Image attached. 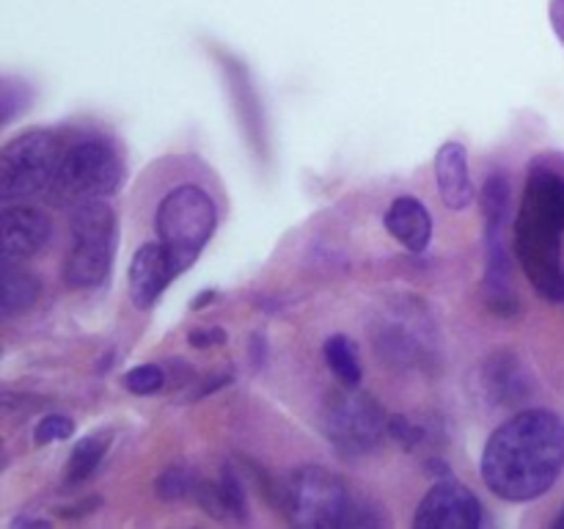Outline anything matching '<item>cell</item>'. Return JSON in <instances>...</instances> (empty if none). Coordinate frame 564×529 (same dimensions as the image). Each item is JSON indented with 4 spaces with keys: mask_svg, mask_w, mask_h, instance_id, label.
<instances>
[{
    "mask_svg": "<svg viewBox=\"0 0 564 529\" xmlns=\"http://www.w3.org/2000/svg\"><path fill=\"white\" fill-rule=\"evenodd\" d=\"M564 468V422L554 411L529 408L490 433L482 450L485 485L505 501L549 494Z\"/></svg>",
    "mask_w": 564,
    "mask_h": 529,
    "instance_id": "obj_1",
    "label": "cell"
},
{
    "mask_svg": "<svg viewBox=\"0 0 564 529\" xmlns=\"http://www.w3.org/2000/svg\"><path fill=\"white\" fill-rule=\"evenodd\" d=\"M564 176L534 169L516 220V253L543 298L564 303Z\"/></svg>",
    "mask_w": 564,
    "mask_h": 529,
    "instance_id": "obj_2",
    "label": "cell"
},
{
    "mask_svg": "<svg viewBox=\"0 0 564 529\" xmlns=\"http://www.w3.org/2000/svg\"><path fill=\"white\" fill-rule=\"evenodd\" d=\"M284 510L295 527L339 529V527H378L383 518L378 507L350 494L339 474L323 466H303L281 485Z\"/></svg>",
    "mask_w": 564,
    "mask_h": 529,
    "instance_id": "obj_3",
    "label": "cell"
},
{
    "mask_svg": "<svg viewBox=\"0 0 564 529\" xmlns=\"http://www.w3.org/2000/svg\"><path fill=\"white\" fill-rule=\"evenodd\" d=\"M158 237L169 251L176 273L191 268L218 226L215 202L198 185H180L165 193L154 215Z\"/></svg>",
    "mask_w": 564,
    "mask_h": 529,
    "instance_id": "obj_4",
    "label": "cell"
},
{
    "mask_svg": "<svg viewBox=\"0 0 564 529\" xmlns=\"http://www.w3.org/2000/svg\"><path fill=\"white\" fill-rule=\"evenodd\" d=\"M72 248L64 259L69 287H97L108 276L116 251V213L105 202H80L72 213Z\"/></svg>",
    "mask_w": 564,
    "mask_h": 529,
    "instance_id": "obj_5",
    "label": "cell"
},
{
    "mask_svg": "<svg viewBox=\"0 0 564 529\" xmlns=\"http://www.w3.org/2000/svg\"><path fill=\"white\" fill-rule=\"evenodd\" d=\"M58 141L47 130H28L11 138L0 152V198L3 204L25 202L55 185L61 169Z\"/></svg>",
    "mask_w": 564,
    "mask_h": 529,
    "instance_id": "obj_6",
    "label": "cell"
},
{
    "mask_svg": "<svg viewBox=\"0 0 564 529\" xmlns=\"http://www.w3.org/2000/svg\"><path fill=\"white\" fill-rule=\"evenodd\" d=\"M323 430L341 457H364L383 444L391 419L372 397L345 386V391H334L325 400Z\"/></svg>",
    "mask_w": 564,
    "mask_h": 529,
    "instance_id": "obj_7",
    "label": "cell"
},
{
    "mask_svg": "<svg viewBox=\"0 0 564 529\" xmlns=\"http://www.w3.org/2000/svg\"><path fill=\"white\" fill-rule=\"evenodd\" d=\"M485 213V301L496 314H512L518 309L507 257V215H510V182L505 174H490L482 187Z\"/></svg>",
    "mask_w": 564,
    "mask_h": 529,
    "instance_id": "obj_8",
    "label": "cell"
},
{
    "mask_svg": "<svg viewBox=\"0 0 564 529\" xmlns=\"http://www.w3.org/2000/svg\"><path fill=\"white\" fill-rule=\"evenodd\" d=\"M121 176L124 169L113 149L105 147L102 141H83L64 152L55 187L77 202H91V198L110 196L121 185Z\"/></svg>",
    "mask_w": 564,
    "mask_h": 529,
    "instance_id": "obj_9",
    "label": "cell"
},
{
    "mask_svg": "<svg viewBox=\"0 0 564 529\" xmlns=\"http://www.w3.org/2000/svg\"><path fill=\"white\" fill-rule=\"evenodd\" d=\"M482 523V505L457 479L444 477L427 490L413 516L416 529H477Z\"/></svg>",
    "mask_w": 564,
    "mask_h": 529,
    "instance_id": "obj_10",
    "label": "cell"
},
{
    "mask_svg": "<svg viewBox=\"0 0 564 529\" xmlns=\"http://www.w3.org/2000/svg\"><path fill=\"white\" fill-rule=\"evenodd\" d=\"M50 240V218L36 207L28 204H6L0 213V242H3V259L33 257L42 251Z\"/></svg>",
    "mask_w": 564,
    "mask_h": 529,
    "instance_id": "obj_11",
    "label": "cell"
},
{
    "mask_svg": "<svg viewBox=\"0 0 564 529\" xmlns=\"http://www.w3.org/2000/svg\"><path fill=\"white\" fill-rule=\"evenodd\" d=\"M174 276V262H171L163 242L158 240L141 246L135 251V257H132L130 276H127V279H130L132 303H135L138 309H152Z\"/></svg>",
    "mask_w": 564,
    "mask_h": 529,
    "instance_id": "obj_12",
    "label": "cell"
},
{
    "mask_svg": "<svg viewBox=\"0 0 564 529\" xmlns=\"http://www.w3.org/2000/svg\"><path fill=\"white\" fill-rule=\"evenodd\" d=\"M435 182L438 193L449 209H466L474 198L471 171H468V152L463 143L446 141L435 154Z\"/></svg>",
    "mask_w": 564,
    "mask_h": 529,
    "instance_id": "obj_13",
    "label": "cell"
},
{
    "mask_svg": "<svg viewBox=\"0 0 564 529\" xmlns=\"http://www.w3.org/2000/svg\"><path fill=\"white\" fill-rule=\"evenodd\" d=\"M383 224L389 235L405 248H411V251H424L430 237H433V218H430L427 207L416 196L394 198L386 209Z\"/></svg>",
    "mask_w": 564,
    "mask_h": 529,
    "instance_id": "obj_14",
    "label": "cell"
},
{
    "mask_svg": "<svg viewBox=\"0 0 564 529\" xmlns=\"http://www.w3.org/2000/svg\"><path fill=\"white\" fill-rule=\"evenodd\" d=\"M39 295L36 276L28 273L20 262L14 259H3V317H14V314L25 312L33 306Z\"/></svg>",
    "mask_w": 564,
    "mask_h": 529,
    "instance_id": "obj_15",
    "label": "cell"
},
{
    "mask_svg": "<svg viewBox=\"0 0 564 529\" xmlns=\"http://www.w3.org/2000/svg\"><path fill=\"white\" fill-rule=\"evenodd\" d=\"M110 446V435L108 433H94L86 435L75 444L69 457V466H66V483H83V479L91 477L97 472V466L102 463L105 452Z\"/></svg>",
    "mask_w": 564,
    "mask_h": 529,
    "instance_id": "obj_16",
    "label": "cell"
},
{
    "mask_svg": "<svg viewBox=\"0 0 564 529\" xmlns=\"http://www.w3.org/2000/svg\"><path fill=\"white\" fill-rule=\"evenodd\" d=\"M325 361L334 369L341 386H358L361 384V358H358V347L350 336L336 334L325 342Z\"/></svg>",
    "mask_w": 564,
    "mask_h": 529,
    "instance_id": "obj_17",
    "label": "cell"
},
{
    "mask_svg": "<svg viewBox=\"0 0 564 529\" xmlns=\"http://www.w3.org/2000/svg\"><path fill=\"white\" fill-rule=\"evenodd\" d=\"M196 483H198V477L191 472V468L171 466L160 474L158 483H154V488H158V494L163 496V499L176 501V499H185V496H191L193 490H196Z\"/></svg>",
    "mask_w": 564,
    "mask_h": 529,
    "instance_id": "obj_18",
    "label": "cell"
},
{
    "mask_svg": "<svg viewBox=\"0 0 564 529\" xmlns=\"http://www.w3.org/2000/svg\"><path fill=\"white\" fill-rule=\"evenodd\" d=\"M124 386L132 395H154L165 386V373L158 364H141L124 375Z\"/></svg>",
    "mask_w": 564,
    "mask_h": 529,
    "instance_id": "obj_19",
    "label": "cell"
},
{
    "mask_svg": "<svg viewBox=\"0 0 564 529\" xmlns=\"http://www.w3.org/2000/svg\"><path fill=\"white\" fill-rule=\"evenodd\" d=\"M75 433V422L64 413H47L44 419H39V424L33 428V441L39 446L42 444H53V441H64Z\"/></svg>",
    "mask_w": 564,
    "mask_h": 529,
    "instance_id": "obj_20",
    "label": "cell"
},
{
    "mask_svg": "<svg viewBox=\"0 0 564 529\" xmlns=\"http://www.w3.org/2000/svg\"><path fill=\"white\" fill-rule=\"evenodd\" d=\"M220 496H224L226 512L237 518H246V490H242V479L237 477L235 468L226 466L224 474H220Z\"/></svg>",
    "mask_w": 564,
    "mask_h": 529,
    "instance_id": "obj_21",
    "label": "cell"
},
{
    "mask_svg": "<svg viewBox=\"0 0 564 529\" xmlns=\"http://www.w3.org/2000/svg\"><path fill=\"white\" fill-rule=\"evenodd\" d=\"M193 347H209V345H224L226 331L224 328H196L187 336Z\"/></svg>",
    "mask_w": 564,
    "mask_h": 529,
    "instance_id": "obj_22",
    "label": "cell"
},
{
    "mask_svg": "<svg viewBox=\"0 0 564 529\" xmlns=\"http://www.w3.org/2000/svg\"><path fill=\"white\" fill-rule=\"evenodd\" d=\"M549 17H551V28H554V33L564 44V0H551Z\"/></svg>",
    "mask_w": 564,
    "mask_h": 529,
    "instance_id": "obj_23",
    "label": "cell"
},
{
    "mask_svg": "<svg viewBox=\"0 0 564 529\" xmlns=\"http://www.w3.org/2000/svg\"><path fill=\"white\" fill-rule=\"evenodd\" d=\"M554 527L556 529H564V510L560 512V518H556V521H554Z\"/></svg>",
    "mask_w": 564,
    "mask_h": 529,
    "instance_id": "obj_24",
    "label": "cell"
}]
</instances>
